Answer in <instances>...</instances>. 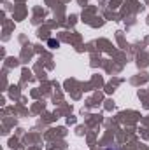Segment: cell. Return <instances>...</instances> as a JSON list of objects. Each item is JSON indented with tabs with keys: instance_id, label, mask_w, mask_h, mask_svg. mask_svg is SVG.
Returning <instances> with one entry per match:
<instances>
[{
	"instance_id": "6da1fadb",
	"label": "cell",
	"mask_w": 149,
	"mask_h": 150,
	"mask_svg": "<svg viewBox=\"0 0 149 150\" xmlns=\"http://www.w3.org/2000/svg\"><path fill=\"white\" fill-rule=\"evenodd\" d=\"M47 45L54 49V47H58V45H60V42H58V40H54V38H51V40H47Z\"/></svg>"
},
{
	"instance_id": "7a4b0ae2",
	"label": "cell",
	"mask_w": 149,
	"mask_h": 150,
	"mask_svg": "<svg viewBox=\"0 0 149 150\" xmlns=\"http://www.w3.org/2000/svg\"><path fill=\"white\" fill-rule=\"evenodd\" d=\"M105 150H121L119 147H116V145H112V147H107Z\"/></svg>"
}]
</instances>
